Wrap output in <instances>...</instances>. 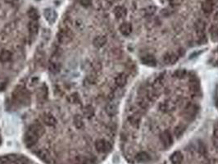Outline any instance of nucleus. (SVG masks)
I'll return each mask as SVG.
<instances>
[{
  "mask_svg": "<svg viewBox=\"0 0 218 164\" xmlns=\"http://www.w3.org/2000/svg\"><path fill=\"white\" fill-rule=\"evenodd\" d=\"M106 112L109 116H115L117 112V106L115 103H109L106 106Z\"/></svg>",
  "mask_w": 218,
  "mask_h": 164,
  "instance_id": "aec40b11",
  "label": "nucleus"
},
{
  "mask_svg": "<svg viewBox=\"0 0 218 164\" xmlns=\"http://www.w3.org/2000/svg\"><path fill=\"white\" fill-rule=\"evenodd\" d=\"M49 70H50L51 72L56 73L59 71V66H58V65H57V63H55V62H52V63H50V65H49Z\"/></svg>",
  "mask_w": 218,
  "mask_h": 164,
  "instance_id": "bb28decb",
  "label": "nucleus"
},
{
  "mask_svg": "<svg viewBox=\"0 0 218 164\" xmlns=\"http://www.w3.org/2000/svg\"><path fill=\"white\" fill-rule=\"evenodd\" d=\"M160 139L162 143V144L164 145V147L167 148V147H170L173 144V138H172L171 133L169 131V130H165L163 131L160 135Z\"/></svg>",
  "mask_w": 218,
  "mask_h": 164,
  "instance_id": "0eeeda50",
  "label": "nucleus"
},
{
  "mask_svg": "<svg viewBox=\"0 0 218 164\" xmlns=\"http://www.w3.org/2000/svg\"><path fill=\"white\" fill-rule=\"evenodd\" d=\"M183 154L179 151H176V152L172 153L170 157V160L172 164H180L183 161Z\"/></svg>",
  "mask_w": 218,
  "mask_h": 164,
  "instance_id": "2eb2a0df",
  "label": "nucleus"
},
{
  "mask_svg": "<svg viewBox=\"0 0 218 164\" xmlns=\"http://www.w3.org/2000/svg\"><path fill=\"white\" fill-rule=\"evenodd\" d=\"M213 143H214V145L216 146V148H218V138L217 137H216V138L214 139Z\"/></svg>",
  "mask_w": 218,
  "mask_h": 164,
  "instance_id": "7c9ffc66",
  "label": "nucleus"
},
{
  "mask_svg": "<svg viewBox=\"0 0 218 164\" xmlns=\"http://www.w3.org/2000/svg\"><path fill=\"white\" fill-rule=\"evenodd\" d=\"M44 17L46 18V20H48V22L53 23L55 22L56 19H57V13L55 11L48 8V9L44 10Z\"/></svg>",
  "mask_w": 218,
  "mask_h": 164,
  "instance_id": "9b49d317",
  "label": "nucleus"
},
{
  "mask_svg": "<svg viewBox=\"0 0 218 164\" xmlns=\"http://www.w3.org/2000/svg\"><path fill=\"white\" fill-rule=\"evenodd\" d=\"M72 39V33L67 29H62L57 34V40L61 43H69Z\"/></svg>",
  "mask_w": 218,
  "mask_h": 164,
  "instance_id": "39448f33",
  "label": "nucleus"
},
{
  "mask_svg": "<svg viewBox=\"0 0 218 164\" xmlns=\"http://www.w3.org/2000/svg\"><path fill=\"white\" fill-rule=\"evenodd\" d=\"M127 13L126 9L125 7H122V6H118L114 9V14L115 16H117V18H122Z\"/></svg>",
  "mask_w": 218,
  "mask_h": 164,
  "instance_id": "6ab92c4d",
  "label": "nucleus"
},
{
  "mask_svg": "<svg viewBox=\"0 0 218 164\" xmlns=\"http://www.w3.org/2000/svg\"><path fill=\"white\" fill-rule=\"evenodd\" d=\"M141 62L143 64L149 66H155L157 65L156 58L153 55H146L141 58Z\"/></svg>",
  "mask_w": 218,
  "mask_h": 164,
  "instance_id": "f8f14e48",
  "label": "nucleus"
},
{
  "mask_svg": "<svg viewBox=\"0 0 218 164\" xmlns=\"http://www.w3.org/2000/svg\"><path fill=\"white\" fill-rule=\"evenodd\" d=\"M80 4L84 7H89L92 3V0H80Z\"/></svg>",
  "mask_w": 218,
  "mask_h": 164,
  "instance_id": "c756f323",
  "label": "nucleus"
},
{
  "mask_svg": "<svg viewBox=\"0 0 218 164\" xmlns=\"http://www.w3.org/2000/svg\"><path fill=\"white\" fill-rule=\"evenodd\" d=\"M13 97L16 102L21 104H25L26 102L30 101V95L25 89H16L13 93Z\"/></svg>",
  "mask_w": 218,
  "mask_h": 164,
  "instance_id": "7ed1b4c3",
  "label": "nucleus"
},
{
  "mask_svg": "<svg viewBox=\"0 0 218 164\" xmlns=\"http://www.w3.org/2000/svg\"><path fill=\"white\" fill-rule=\"evenodd\" d=\"M216 108L218 109V99L216 100Z\"/></svg>",
  "mask_w": 218,
  "mask_h": 164,
  "instance_id": "2f4dec72",
  "label": "nucleus"
},
{
  "mask_svg": "<svg viewBox=\"0 0 218 164\" xmlns=\"http://www.w3.org/2000/svg\"><path fill=\"white\" fill-rule=\"evenodd\" d=\"M24 142L28 148H34V146L39 143V138L31 131L27 130V132L25 133L24 136Z\"/></svg>",
  "mask_w": 218,
  "mask_h": 164,
  "instance_id": "20e7f679",
  "label": "nucleus"
},
{
  "mask_svg": "<svg viewBox=\"0 0 218 164\" xmlns=\"http://www.w3.org/2000/svg\"><path fill=\"white\" fill-rule=\"evenodd\" d=\"M83 114L85 115V117L87 118H90L92 116H94V108L90 106V105H88L86 107H85V109L83 111Z\"/></svg>",
  "mask_w": 218,
  "mask_h": 164,
  "instance_id": "5701e85b",
  "label": "nucleus"
},
{
  "mask_svg": "<svg viewBox=\"0 0 218 164\" xmlns=\"http://www.w3.org/2000/svg\"><path fill=\"white\" fill-rule=\"evenodd\" d=\"M28 130H30L33 134L36 135L39 139L41 138L45 133V130H44V126L40 124L39 122H34L30 125V127L28 129Z\"/></svg>",
  "mask_w": 218,
  "mask_h": 164,
  "instance_id": "423d86ee",
  "label": "nucleus"
},
{
  "mask_svg": "<svg viewBox=\"0 0 218 164\" xmlns=\"http://www.w3.org/2000/svg\"><path fill=\"white\" fill-rule=\"evenodd\" d=\"M0 164H30L27 159L20 156L10 155L0 158Z\"/></svg>",
  "mask_w": 218,
  "mask_h": 164,
  "instance_id": "f257e3e1",
  "label": "nucleus"
},
{
  "mask_svg": "<svg viewBox=\"0 0 218 164\" xmlns=\"http://www.w3.org/2000/svg\"><path fill=\"white\" fill-rule=\"evenodd\" d=\"M29 28V34L30 38H34L39 33V23L37 20H31L28 25Z\"/></svg>",
  "mask_w": 218,
  "mask_h": 164,
  "instance_id": "1a4fd4ad",
  "label": "nucleus"
},
{
  "mask_svg": "<svg viewBox=\"0 0 218 164\" xmlns=\"http://www.w3.org/2000/svg\"><path fill=\"white\" fill-rule=\"evenodd\" d=\"M74 125H75V126H76V128H78V129L82 128L83 125H84L82 117L80 116H78V115H76V116L74 117Z\"/></svg>",
  "mask_w": 218,
  "mask_h": 164,
  "instance_id": "b1692460",
  "label": "nucleus"
},
{
  "mask_svg": "<svg viewBox=\"0 0 218 164\" xmlns=\"http://www.w3.org/2000/svg\"><path fill=\"white\" fill-rule=\"evenodd\" d=\"M115 82H116V84L117 86L120 87V88L124 87L127 83V75L125 73H121L116 77Z\"/></svg>",
  "mask_w": 218,
  "mask_h": 164,
  "instance_id": "4468645a",
  "label": "nucleus"
},
{
  "mask_svg": "<svg viewBox=\"0 0 218 164\" xmlns=\"http://www.w3.org/2000/svg\"><path fill=\"white\" fill-rule=\"evenodd\" d=\"M108 41L107 37L104 35H100V36H97L96 38H94L93 43L96 48H102L103 46H104Z\"/></svg>",
  "mask_w": 218,
  "mask_h": 164,
  "instance_id": "dca6fc26",
  "label": "nucleus"
},
{
  "mask_svg": "<svg viewBox=\"0 0 218 164\" xmlns=\"http://www.w3.org/2000/svg\"><path fill=\"white\" fill-rule=\"evenodd\" d=\"M119 29L121 33H122L123 35L128 36V35H130V34H131V32H132V25H131V23L124 22L120 25Z\"/></svg>",
  "mask_w": 218,
  "mask_h": 164,
  "instance_id": "ddd939ff",
  "label": "nucleus"
},
{
  "mask_svg": "<svg viewBox=\"0 0 218 164\" xmlns=\"http://www.w3.org/2000/svg\"><path fill=\"white\" fill-rule=\"evenodd\" d=\"M178 60V57L175 54L174 52H167V54L164 56L163 61L167 64H174Z\"/></svg>",
  "mask_w": 218,
  "mask_h": 164,
  "instance_id": "f3484780",
  "label": "nucleus"
},
{
  "mask_svg": "<svg viewBox=\"0 0 218 164\" xmlns=\"http://www.w3.org/2000/svg\"><path fill=\"white\" fill-rule=\"evenodd\" d=\"M210 33H211V37H212L213 39H215V38H218V29H216V27H214V26L213 27H211Z\"/></svg>",
  "mask_w": 218,
  "mask_h": 164,
  "instance_id": "cd10ccee",
  "label": "nucleus"
},
{
  "mask_svg": "<svg viewBox=\"0 0 218 164\" xmlns=\"http://www.w3.org/2000/svg\"><path fill=\"white\" fill-rule=\"evenodd\" d=\"M150 159H151L150 155L146 152H140L136 155V160L138 162H145L149 161Z\"/></svg>",
  "mask_w": 218,
  "mask_h": 164,
  "instance_id": "a211bd4d",
  "label": "nucleus"
},
{
  "mask_svg": "<svg viewBox=\"0 0 218 164\" xmlns=\"http://www.w3.org/2000/svg\"><path fill=\"white\" fill-rule=\"evenodd\" d=\"M28 15L30 17V19L32 20H37L39 19V14H38V11L35 9L32 8L30 9V11H28Z\"/></svg>",
  "mask_w": 218,
  "mask_h": 164,
  "instance_id": "393cba45",
  "label": "nucleus"
},
{
  "mask_svg": "<svg viewBox=\"0 0 218 164\" xmlns=\"http://www.w3.org/2000/svg\"><path fill=\"white\" fill-rule=\"evenodd\" d=\"M205 25L204 21L199 20H198L197 23L195 24V29L197 31L198 35L199 36V40L202 42H206V36H204V30H205Z\"/></svg>",
  "mask_w": 218,
  "mask_h": 164,
  "instance_id": "6e6552de",
  "label": "nucleus"
},
{
  "mask_svg": "<svg viewBox=\"0 0 218 164\" xmlns=\"http://www.w3.org/2000/svg\"><path fill=\"white\" fill-rule=\"evenodd\" d=\"M42 120L44 121V123L48 126H52L54 127L57 125V120L53 115L48 113H45L42 116Z\"/></svg>",
  "mask_w": 218,
  "mask_h": 164,
  "instance_id": "9d476101",
  "label": "nucleus"
},
{
  "mask_svg": "<svg viewBox=\"0 0 218 164\" xmlns=\"http://www.w3.org/2000/svg\"><path fill=\"white\" fill-rule=\"evenodd\" d=\"M69 101L70 102H76L77 101L79 100V96L77 95V93H73V94H71V95H70V97H69Z\"/></svg>",
  "mask_w": 218,
  "mask_h": 164,
  "instance_id": "c85d7f7f",
  "label": "nucleus"
},
{
  "mask_svg": "<svg viewBox=\"0 0 218 164\" xmlns=\"http://www.w3.org/2000/svg\"><path fill=\"white\" fill-rule=\"evenodd\" d=\"M94 148L99 153H106L112 149V144L105 139H100L95 141Z\"/></svg>",
  "mask_w": 218,
  "mask_h": 164,
  "instance_id": "f03ea898",
  "label": "nucleus"
},
{
  "mask_svg": "<svg viewBox=\"0 0 218 164\" xmlns=\"http://www.w3.org/2000/svg\"><path fill=\"white\" fill-rule=\"evenodd\" d=\"M202 10L204 11L206 13H210L213 8V4H212V1L211 0H206L205 2H203L202 5Z\"/></svg>",
  "mask_w": 218,
  "mask_h": 164,
  "instance_id": "4be33fe9",
  "label": "nucleus"
},
{
  "mask_svg": "<svg viewBox=\"0 0 218 164\" xmlns=\"http://www.w3.org/2000/svg\"><path fill=\"white\" fill-rule=\"evenodd\" d=\"M186 75V71L185 69H179L174 72V76H176V78L181 79V78L185 77V75Z\"/></svg>",
  "mask_w": 218,
  "mask_h": 164,
  "instance_id": "a878e982",
  "label": "nucleus"
},
{
  "mask_svg": "<svg viewBox=\"0 0 218 164\" xmlns=\"http://www.w3.org/2000/svg\"><path fill=\"white\" fill-rule=\"evenodd\" d=\"M11 58V52L8 50H2L0 53V61L2 62H7Z\"/></svg>",
  "mask_w": 218,
  "mask_h": 164,
  "instance_id": "412c9836",
  "label": "nucleus"
}]
</instances>
